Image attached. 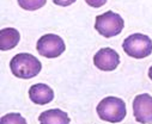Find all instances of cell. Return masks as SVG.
Masks as SVG:
<instances>
[{
  "label": "cell",
  "instance_id": "9a60e30c",
  "mask_svg": "<svg viewBox=\"0 0 152 124\" xmlns=\"http://www.w3.org/2000/svg\"><path fill=\"white\" fill-rule=\"evenodd\" d=\"M148 76H150V79H151V81H152V66H151L150 69H148Z\"/></svg>",
  "mask_w": 152,
  "mask_h": 124
},
{
  "label": "cell",
  "instance_id": "6da1fadb",
  "mask_svg": "<svg viewBox=\"0 0 152 124\" xmlns=\"http://www.w3.org/2000/svg\"><path fill=\"white\" fill-rule=\"evenodd\" d=\"M10 68L15 76L20 79H31L41 72L42 63L31 54L20 53L12 57Z\"/></svg>",
  "mask_w": 152,
  "mask_h": 124
},
{
  "label": "cell",
  "instance_id": "ba28073f",
  "mask_svg": "<svg viewBox=\"0 0 152 124\" xmlns=\"http://www.w3.org/2000/svg\"><path fill=\"white\" fill-rule=\"evenodd\" d=\"M29 97L37 105H46L54 99V92L46 84H35L29 90Z\"/></svg>",
  "mask_w": 152,
  "mask_h": 124
},
{
  "label": "cell",
  "instance_id": "5b68a950",
  "mask_svg": "<svg viewBox=\"0 0 152 124\" xmlns=\"http://www.w3.org/2000/svg\"><path fill=\"white\" fill-rule=\"evenodd\" d=\"M36 49L41 56H45L47 59H55L65 51L66 46L60 36L54 33H47L37 41Z\"/></svg>",
  "mask_w": 152,
  "mask_h": 124
},
{
  "label": "cell",
  "instance_id": "8992f818",
  "mask_svg": "<svg viewBox=\"0 0 152 124\" xmlns=\"http://www.w3.org/2000/svg\"><path fill=\"white\" fill-rule=\"evenodd\" d=\"M133 115L141 124H152V97L147 93L139 94L133 100Z\"/></svg>",
  "mask_w": 152,
  "mask_h": 124
},
{
  "label": "cell",
  "instance_id": "277c9868",
  "mask_svg": "<svg viewBox=\"0 0 152 124\" xmlns=\"http://www.w3.org/2000/svg\"><path fill=\"white\" fill-rule=\"evenodd\" d=\"M124 25L125 23L120 15L113 11H107L103 15L96 17L95 29L103 37L110 38L114 36H118L122 31Z\"/></svg>",
  "mask_w": 152,
  "mask_h": 124
},
{
  "label": "cell",
  "instance_id": "30bf717a",
  "mask_svg": "<svg viewBox=\"0 0 152 124\" xmlns=\"http://www.w3.org/2000/svg\"><path fill=\"white\" fill-rule=\"evenodd\" d=\"M20 39V35L17 31V29L13 28H6L0 30V49L3 51L13 49Z\"/></svg>",
  "mask_w": 152,
  "mask_h": 124
},
{
  "label": "cell",
  "instance_id": "9c48e42d",
  "mask_svg": "<svg viewBox=\"0 0 152 124\" xmlns=\"http://www.w3.org/2000/svg\"><path fill=\"white\" fill-rule=\"evenodd\" d=\"M39 122L40 124H69V117L60 109H50L40 115Z\"/></svg>",
  "mask_w": 152,
  "mask_h": 124
},
{
  "label": "cell",
  "instance_id": "7a4b0ae2",
  "mask_svg": "<svg viewBox=\"0 0 152 124\" xmlns=\"http://www.w3.org/2000/svg\"><path fill=\"white\" fill-rule=\"evenodd\" d=\"M126 104L116 97H105L97 105V115L109 123H120L126 117Z\"/></svg>",
  "mask_w": 152,
  "mask_h": 124
},
{
  "label": "cell",
  "instance_id": "7c38bea8",
  "mask_svg": "<svg viewBox=\"0 0 152 124\" xmlns=\"http://www.w3.org/2000/svg\"><path fill=\"white\" fill-rule=\"evenodd\" d=\"M0 124H26V120L19 113H7L1 117Z\"/></svg>",
  "mask_w": 152,
  "mask_h": 124
},
{
  "label": "cell",
  "instance_id": "8fae6325",
  "mask_svg": "<svg viewBox=\"0 0 152 124\" xmlns=\"http://www.w3.org/2000/svg\"><path fill=\"white\" fill-rule=\"evenodd\" d=\"M47 0H18V5L26 11H36L43 7Z\"/></svg>",
  "mask_w": 152,
  "mask_h": 124
},
{
  "label": "cell",
  "instance_id": "5bb4252c",
  "mask_svg": "<svg viewBox=\"0 0 152 124\" xmlns=\"http://www.w3.org/2000/svg\"><path fill=\"white\" fill-rule=\"evenodd\" d=\"M75 0H53V3L59 6H69L72 5Z\"/></svg>",
  "mask_w": 152,
  "mask_h": 124
},
{
  "label": "cell",
  "instance_id": "52a82bcc",
  "mask_svg": "<svg viewBox=\"0 0 152 124\" xmlns=\"http://www.w3.org/2000/svg\"><path fill=\"white\" fill-rule=\"evenodd\" d=\"M94 63L98 69L110 72L120 65V56L111 48H102L94 56Z\"/></svg>",
  "mask_w": 152,
  "mask_h": 124
},
{
  "label": "cell",
  "instance_id": "3957f363",
  "mask_svg": "<svg viewBox=\"0 0 152 124\" xmlns=\"http://www.w3.org/2000/svg\"><path fill=\"white\" fill-rule=\"evenodd\" d=\"M122 49L131 57L144 59L152 53V41L146 35L133 33L124 41Z\"/></svg>",
  "mask_w": 152,
  "mask_h": 124
},
{
  "label": "cell",
  "instance_id": "4fadbf2b",
  "mask_svg": "<svg viewBox=\"0 0 152 124\" xmlns=\"http://www.w3.org/2000/svg\"><path fill=\"white\" fill-rule=\"evenodd\" d=\"M85 3L91 7L98 9V7H102L107 3V0H85Z\"/></svg>",
  "mask_w": 152,
  "mask_h": 124
}]
</instances>
